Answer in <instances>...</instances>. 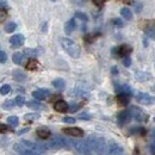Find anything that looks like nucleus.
<instances>
[{
	"mask_svg": "<svg viewBox=\"0 0 155 155\" xmlns=\"http://www.w3.org/2000/svg\"><path fill=\"white\" fill-rule=\"evenodd\" d=\"M88 147L91 150L96 152L97 154L101 155L104 153H106V149H107V143L105 141L104 137H100L97 135H91L87 140H86Z\"/></svg>",
	"mask_w": 155,
	"mask_h": 155,
	"instance_id": "nucleus-1",
	"label": "nucleus"
},
{
	"mask_svg": "<svg viewBox=\"0 0 155 155\" xmlns=\"http://www.w3.org/2000/svg\"><path fill=\"white\" fill-rule=\"evenodd\" d=\"M61 45H62V48L67 51V54H68L69 56H72V58H78L80 56V53H81L80 47L78 45L73 39L61 38Z\"/></svg>",
	"mask_w": 155,
	"mask_h": 155,
	"instance_id": "nucleus-2",
	"label": "nucleus"
},
{
	"mask_svg": "<svg viewBox=\"0 0 155 155\" xmlns=\"http://www.w3.org/2000/svg\"><path fill=\"white\" fill-rule=\"evenodd\" d=\"M72 146L77 149L80 154L91 155V152H92V150L90 149V147H88V144H87L86 141H73V142H72Z\"/></svg>",
	"mask_w": 155,
	"mask_h": 155,
	"instance_id": "nucleus-3",
	"label": "nucleus"
},
{
	"mask_svg": "<svg viewBox=\"0 0 155 155\" xmlns=\"http://www.w3.org/2000/svg\"><path fill=\"white\" fill-rule=\"evenodd\" d=\"M123 153V148L115 141H111L107 143V149H106V154L107 155H122Z\"/></svg>",
	"mask_w": 155,
	"mask_h": 155,
	"instance_id": "nucleus-4",
	"label": "nucleus"
},
{
	"mask_svg": "<svg viewBox=\"0 0 155 155\" xmlns=\"http://www.w3.org/2000/svg\"><path fill=\"white\" fill-rule=\"evenodd\" d=\"M130 115H131V118H134L136 120H138V122H146L147 120V115L142 111V110H140L138 107H135V106H133L130 110Z\"/></svg>",
	"mask_w": 155,
	"mask_h": 155,
	"instance_id": "nucleus-5",
	"label": "nucleus"
},
{
	"mask_svg": "<svg viewBox=\"0 0 155 155\" xmlns=\"http://www.w3.org/2000/svg\"><path fill=\"white\" fill-rule=\"evenodd\" d=\"M130 51H131V47L128 45V44H122L120 47L115 48L112 50L115 56H124V58L128 56V54H130Z\"/></svg>",
	"mask_w": 155,
	"mask_h": 155,
	"instance_id": "nucleus-6",
	"label": "nucleus"
},
{
	"mask_svg": "<svg viewBox=\"0 0 155 155\" xmlns=\"http://www.w3.org/2000/svg\"><path fill=\"white\" fill-rule=\"evenodd\" d=\"M136 99H137L138 103H141L143 105H150V104L155 103V97H152L148 93H138L136 96Z\"/></svg>",
	"mask_w": 155,
	"mask_h": 155,
	"instance_id": "nucleus-7",
	"label": "nucleus"
},
{
	"mask_svg": "<svg viewBox=\"0 0 155 155\" xmlns=\"http://www.w3.org/2000/svg\"><path fill=\"white\" fill-rule=\"evenodd\" d=\"M130 119H131V115H130V111H128V110L119 112L118 116H117V122H118L119 125H124V124H127Z\"/></svg>",
	"mask_w": 155,
	"mask_h": 155,
	"instance_id": "nucleus-8",
	"label": "nucleus"
},
{
	"mask_svg": "<svg viewBox=\"0 0 155 155\" xmlns=\"http://www.w3.org/2000/svg\"><path fill=\"white\" fill-rule=\"evenodd\" d=\"M50 96V91L48 90H36L32 92V97L37 100H44Z\"/></svg>",
	"mask_w": 155,
	"mask_h": 155,
	"instance_id": "nucleus-9",
	"label": "nucleus"
},
{
	"mask_svg": "<svg viewBox=\"0 0 155 155\" xmlns=\"http://www.w3.org/2000/svg\"><path fill=\"white\" fill-rule=\"evenodd\" d=\"M75 28H77L75 19H74V18H72V19H69L66 24H64V32H66L67 35H71V34L75 30Z\"/></svg>",
	"mask_w": 155,
	"mask_h": 155,
	"instance_id": "nucleus-10",
	"label": "nucleus"
},
{
	"mask_svg": "<svg viewBox=\"0 0 155 155\" xmlns=\"http://www.w3.org/2000/svg\"><path fill=\"white\" fill-rule=\"evenodd\" d=\"M54 109H55L58 112H66V111H68L69 106H68V104H67L64 100H58V101L55 103V105H54Z\"/></svg>",
	"mask_w": 155,
	"mask_h": 155,
	"instance_id": "nucleus-11",
	"label": "nucleus"
},
{
	"mask_svg": "<svg viewBox=\"0 0 155 155\" xmlns=\"http://www.w3.org/2000/svg\"><path fill=\"white\" fill-rule=\"evenodd\" d=\"M10 42H11L12 47H20V45L24 43V36L20 35V34L13 35V36L10 38Z\"/></svg>",
	"mask_w": 155,
	"mask_h": 155,
	"instance_id": "nucleus-12",
	"label": "nucleus"
},
{
	"mask_svg": "<svg viewBox=\"0 0 155 155\" xmlns=\"http://www.w3.org/2000/svg\"><path fill=\"white\" fill-rule=\"evenodd\" d=\"M64 134L67 135H71V136H74V137H79V136H82V130L80 128H66L63 129Z\"/></svg>",
	"mask_w": 155,
	"mask_h": 155,
	"instance_id": "nucleus-13",
	"label": "nucleus"
},
{
	"mask_svg": "<svg viewBox=\"0 0 155 155\" xmlns=\"http://www.w3.org/2000/svg\"><path fill=\"white\" fill-rule=\"evenodd\" d=\"M117 92L119 94H125V96H130L133 93V90L130 86L128 85H120V86H117Z\"/></svg>",
	"mask_w": 155,
	"mask_h": 155,
	"instance_id": "nucleus-14",
	"label": "nucleus"
},
{
	"mask_svg": "<svg viewBox=\"0 0 155 155\" xmlns=\"http://www.w3.org/2000/svg\"><path fill=\"white\" fill-rule=\"evenodd\" d=\"M12 60H13V62H15L16 64H19V66H20V64H23V63H24L25 56H24V54H23V53L17 51V53H15V54H13Z\"/></svg>",
	"mask_w": 155,
	"mask_h": 155,
	"instance_id": "nucleus-15",
	"label": "nucleus"
},
{
	"mask_svg": "<svg viewBox=\"0 0 155 155\" xmlns=\"http://www.w3.org/2000/svg\"><path fill=\"white\" fill-rule=\"evenodd\" d=\"M26 105L30 109H35V110H44L45 109V106L43 104H41L39 101H36V100H31V101L26 103Z\"/></svg>",
	"mask_w": 155,
	"mask_h": 155,
	"instance_id": "nucleus-16",
	"label": "nucleus"
},
{
	"mask_svg": "<svg viewBox=\"0 0 155 155\" xmlns=\"http://www.w3.org/2000/svg\"><path fill=\"white\" fill-rule=\"evenodd\" d=\"M37 135L38 137H41L42 140H45L50 136V131L47 129V128H38L37 129Z\"/></svg>",
	"mask_w": 155,
	"mask_h": 155,
	"instance_id": "nucleus-17",
	"label": "nucleus"
},
{
	"mask_svg": "<svg viewBox=\"0 0 155 155\" xmlns=\"http://www.w3.org/2000/svg\"><path fill=\"white\" fill-rule=\"evenodd\" d=\"M120 15H122L123 18H125L127 20H130L133 18V13H131V11H130L128 7H123V8L120 10Z\"/></svg>",
	"mask_w": 155,
	"mask_h": 155,
	"instance_id": "nucleus-18",
	"label": "nucleus"
},
{
	"mask_svg": "<svg viewBox=\"0 0 155 155\" xmlns=\"http://www.w3.org/2000/svg\"><path fill=\"white\" fill-rule=\"evenodd\" d=\"M12 75L15 78V80H17V81H24L26 79V74L23 73L21 71H13V74Z\"/></svg>",
	"mask_w": 155,
	"mask_h": 155,
	"instance_id": "nucleus-19",
	"label": "nucleus"
},
{
	"mask_svg": "<svg viewBox=\"0 0 155 155\" xmlns=\"http://www.w3.org/2000/svg\"><path fill=\"white\" fill-rule=\"evenodd\" d=\"M53 86H54L55 88H58V90H62V88H64L66 82H64L63 79H55V80L53 81Z\"/></svg>",
	"mask_w": 155,
	"mask_h": 155,
	"instance_id": "nucleus-20",
	"label": "nucleus"
},
{
	"mask_svg": "<svg viewBox=\"0 0 155 155\" xmlns=\"http://www.w3.org/2000/svg\"><path fill=\"white\" fill-rule=\"evenodd\" d=\"M135 77H136V79H137L138 81H147V80L150 78V74L144 73V72H137Z\"/></svg>",
	"mask_w": 155,
	"mask_h": 155,
	"instance_id": "nucleus-21",
	"label": "nucleus"
},
{
	"mask_svg": "<svg viewBox=\"0 0 155 155\" xmlns=\"http://www.w3.org/2000/svg\"><path fill=\"white\" fill-rule=\"evenodd\" d=\"M117 100H118V104H119V105H128V103H129V96L118 94Z\"/></svg>",
	"mask_w": 155,
	"mask_h": 155,
	"instance_id": "nucleus-22",
	"label": "nucleus"
},
{
	"mask_svg": "<svg viewBox=\"0 0 155 155\" xmlns=\"http://www.w3.org/2000/svg\"><path fill=\"white\" fill-rule=\"evenodd\" d=\"M7 123L11 125V127H17L18 124H19V119H18V117L17 116H10L7 118Z\"/></svg>",
	"mask_w": 155,
	"mask_h": 155,
	"instance_id": "nucleus-23",
	"label": "nucleus"
},
{
	"mask_svg": "<svg viewBox=\"0 0 155 155\" xmlns=\"http://www.w3.org/2000/svg\"><path fill=\"white\" fill-rule=\"evenodd\" d=\"M16 29H17V24L13 23V21H10V23H7L5 25V31L6 32H13Z\"/></svg>",
	"mask_w": 155,
	"mask_h": 155,
	"instance_id": "nucleus-24",
	"label": "nucleus"
},
{
	"mask_svg": "<svg viewBox=\"0 0 155 155\" xmlns=\"http://www.w3.org/2000/svg\"><path fill=\"white\" fill-rule=\"evenodd\" d=\"M146 35H147L149 38L155 39V26L154 25H152V26H149V28L146 29Z\"/></svg>",
	"mask_w": 155,
	"mask_h": 155,
	"instance_id": "nucleus-25",
	"label": "nucleus"
},
{
	"mask_svg": "<svg viewBox=\"0 0 155 155\" xmlns=\"http://www.w3.org/2000/svg\"><path fill=\"white\" fill-rule=\"evenodd\" d=\"M38 118H39L38 114H26V115L24 116V119H25V120H30V122L36 120V119H38Z\"/></svg>",
	"mask_w": 155,
	"mask_h": 155,
	"instance_id": "nucleus-26",
	"label": "nucleus"
},
{
	"mask_svg": "<svg viewBox=\"0 0 155 155\" xmlns=\"http://www.w3.org/2000/svg\"><path fill=\"white\" fill-rule=\"evenodd\" d=\"M10 92H11V86H10V85H2V86L0 87V93H1L2 96L8 94Z\"/></svg>",
	"mask_w": 155,
	"mask_h": 155,
	"instance_id": "nucleus-27",
	"label": "nucleus"
},
{
	"mask_svg": "<svg viewBox=\"0 0 155 155\" xmlns=\"http://www.w3.org/2000/svg\"><path fill=\"white\" fill-rule=\"evenodd\" d=\"M15 105H16L15 100H6V101H4V104H2L1 106H2L4 109H6V110H10V109H12Z\"/></svg>",
	"mask_w": 155,
	"mask_h": 155,
	"instance_id": "nucleus-28",
	"label": "nucleus"
},
{
	"mask_svg": "<svg viewBox=\"0 0 155 155\" xmlns=\"http://www.w3.org/2000/svg\"><path fill=\"white\" fill-rule=\"evenodd\" d=\"M75 18L82 20V21H88V17H87V15H86V13H84V12H80V11L75 12Z\"/></svg>",
	"mask_w": 155,
	"mask_h": 155,
	"instance_id": "nucleus-29",
	"label": "nucleus"
},
{
	"mask_svg": "<svg viewBox=\"0 0 155 155\" xmlns=\"http://www.w3.org/2000/svg\"><path fill=\"white\" fill-rule=\"evenodd\" d=\"M24 55L30 56V58L36 56V55H37V50H35V49H30V48H26V49L24 50Z\"/></svg>",
	"mask_w": 155,
	"mask_h": 155,
	"instance_id": "nucleus-30",
	"label": "nucleus"
},
{
	"mask_svg": "<svg viewBox=\"0 0 155 155\" xmlns=\"http://www.w3.org/2000/svg\"><path fill=\"white\" fill-rule=\"evenodd\" d=\"M26 68L28 69H36L37 68V61H35V60H30L29 62H28V64H26Z\"/></svg>",
	"mask_w": 155,
	"mask_h": 155,
	"instance_id": "nucleus-31",
	"label": "nucleus"
},
{
	"mask_svg": "<svg viewBox=\"0 0 155 155\" xmlns=\"http://www.w3.org/2000/svg\"><path fill=\"white\" fill-rule=\"evenodd\" d=\"M15 103H16L17 106H23L25 104V99H24V97H21V96H18V97H16V99H15Z\"/></svg>",
	"mask_w": 155,
	"mask_h": 155,
	"instance_id": "nucleus-32",
	"label": "nucleus"
},
{
	"mask_svg": "<svg viewBox=\"0 0 155 155\" xmlns=\"http://www.w3.org/2000/svg\"><path fill=\"white\" fill-rule=\"evenodd\" d=\"M20 155H41V153L37 152V150H29V149H26V150H24Z\"/></svg>",
	"mask_w": 155,
	"mask_h": 155,
	"instance_id": "nucleus-33",
	"label": "nucleus"
},
{
	"mask_svg": "<svg viewBox=\"0 0 155 155\" xmlns=\"http://www.w3.org/2000/svg\"><path fill=\"white\" fill-rule=\"evenodd\" d=\"M123 64L125 67H130L131 66V58H129V56H125V58H123Z\"/></svg>",
	"mask_w": 155,
	"mask_h": 155,
	"instance_id": "nucleus-34",
	"label": "nucleus"
},
{
	"mask_svg": "<svg viewBox=\"0 0 155 155\" xmlns=\"http://www.w3.org/2000/svg\"><path fill=\"white\" fill-rule=\"evenodd\" d=\"M79 118H80V119L88 120V119H91V115H90V114H86V112H82V114L79 115Z\"/></svg>",
	"mask_w": 155,
	"mask_h": 155,
	"instance_id": "nucleus-35",
	"label": "nucleus"
},
{
	"mask_svg": "<svg viewBox=\"0 0 155 155\" xmlns=\"http://www.w3.org/2000/svg\"><path fill=\"white\" fill-rule=\"evenodd\" d=\"M6 60H7V54L5 51H0V63L6 62Z\"/></svg>",
	"mask_w": 155,
	"mask_h": 155,
	"instance_id": "nucleus-36",
	"label": "nucleus"
},
{
	"mask_svg": "<svg viewBox=\"0 0 155 155\" xmlns=\"http://www.w3.org/2000/svg\"><path fill=\"white\" fill-rule=\"evenodd\" d=\"M62 120H63L64 123H68V124H73V123H75V119H74L73 117H64Z\"/></svg>",
	"mask_w": 155,
	"mask_h": 155,
	"instance_id": "nucleus-37",
	"label": "nucleus"
},
{
	"mask_svg": "<svg viewBox=\"0 0 155 155\" xmlns=\"http://www.w3.org/2000/svg\"><path fill=\"white\" fill-rule=\"evenodd\" d=\"M135 133L144 134V129L143 128H134V129H131V134H135Z\"/></svg>",
	"mask_w": 155,
	"mask_h": 155,
	"instance_id": "nucleus-38",
	"label": "nucleus"
},
{
	"mask_svg": "<svg viewBox=\"0 0 155 155\" xmlns=\"http://www.w3.org/2000/svg\"><path fill=\"white\" fill-rule=\"evenodd\" d=\"M10 129H8V127L7 125H5V124H2V123H0V133H6V131H8Z\"/></svg>",
	"mask_w": 155,
	"mask_h": 155,
	"instance_id": "nucleus-39",
	"label": "nucleus"
},
{
	"mask_svg": "<svg viewBox=\"0 0 155 155\" xmlns=\"http://www.w3.org/2000/svg\"><path fill=\"white\" fill-rule=\"evenodd\" d=\"M78 109H79V105H78V104H72L68 110H71V112H75Z\"/></svg>",
	"mask_w": 155,
	"mask_h": 155,
	"instance_id": "nucleus-40",
	"label": "nucleus"
},
{
	"mask_svg": "<svg viewBox=\"0 0 155 155\" xmlns=\"http://www.w3.org/2000/svg\"><path fill=\"white\" fill-rule=\"evenodd\" d=\"M114 24L116 25L117 28H122L123 26V21L120 19H114Z\"/></svg>",
	"mask_w": 155,
	"mask_h": 155,
	"instance_id": "nucleus-41",
	"label": "nucleus"
},
{
	"mask_svg": "<svg viewBox=\"0 0 155 155\" xmlns=\"http://www.w3.org/2000/svg\"><path fill=\"white\" fill-rule=\"evenodd\" d=\"M0 7L1 8H7V0H0Z\"/></svg>",
	"mask_w": 155,
	"mask_h": 155,
	"instance_id": "nucleus-42",
	"label": "nucleus"
},
{
	"mask_svg": "<svg viewBox=\"0 0 155 155\" xmlns=\"http://www.w3.org/2000/svg\"><path fill=\"white\" fill-rule=\"evenodd\" d=\"M5 18H6V13H5V11H1V10H0V21H4Z\"/></svg>",
	"mask_w": 155,
	"mask_h": 155,
	"instance_id": "nucleus-43",
	"label": "nucleus"
},
{
	"mask_svg": "<svg viewBox=\"0 0 155 155\" xmlns=\"http://www.w3.org/2000/svg\"><path fill=\"white\" fill-rule=\"evenodd\" d=\"M111 73H112L114 75H116V74H118V68H117L116 66H114V67L111 68Z\"/></svg>",
	"mask_w": 155,
	"mask_h": 155,
	"instance_id": "nucleus-44",
	"label": "nucleus"
},
{
	"mask_svg": "<svg viewBox=\"0 0 155 155\" xmlns=\"http://www.w3.org/2000/svg\"><path fill=\"white\" fill-rule=\"evenodd\" d=\"M150 149H152V152L155 154V140H153V141L150 142Z\"/></svg>",
	"mask_w": 155,
	"mask_h": 155,
	"instance_id": "nucleus-45",
	"label": "nucleus"
},
{
	"mask_svg": "<svg viewBox=\"0 0 155 155\" xmlns=\"http://www.w3.org/2000/svg\"><path fill=\"white\" fill-rule=\"evenodd\" d=\"M93 1H94V4H96L97 6H101V5L104 4L105 0H93Z\"/></svg>",
	"mask_w": 155,
	"mask_h": 155,
	"instance_id": "nucleus-46",
	"label": "nucleus"
},
{
	"mask_svg": "<svg viewBox=\"0 0 155 155\" xmlns=\"http://www.w3.org/2000/svg\"><path fill=\"white\" fill-rule=\"evenodd\" d=\"M29 131V128H25V129H21L19 133H18V135H21V134H24V133H28Z\"/></svg>",
	"mask_w": 155,
	"mask_h": 155,
	"instance_id": "nucleus-47",
	"label": "nucleus"
},
{
	"mask_svg": "<svg viewBox=\"0 0 155 155\" xmlns=\"http://www.w3.org/2000/svg\"><path fill=\"white\" fill-rule=\"evenodd\" d=\"M140 10H142V5H141V4H137V5H136V11L140 12Z\"/></svg>",
	"mask_w": 155,
	"mask_h": 155,
	"instance_id": "nucleus-48",
	"label": "nucleus"
},
{
	"mask_svg": "<svg viewBox=\"0 0 155 155\" xmlns=\"http://www.w3.org/2000/svg\"><path fill=\"white\" fill-rule=\"evenodd\" d=\"M43 31H47V23L43 24Z\"/></svg>",
	"mask_w": 155,
	"mask_h": 155,
	"instance_id": "nucleus-49",
	"label": "nucleus"
},
{
	"mask_svg": "<svg viewBox=\"0 0 155 155\" xmlns=\"http://www.w3.org/2000/svg\"><path fill=\"white\" fill-rule=\"evenodd\" d=\"M150 136H152V137H153V138L155 140V130H154V131H152V134H150Z\"/></svg>",
	"mask_w": 155,
	"mask_h": 155,
	"instance_id": "nucleus-50",
	"label": "nucleus"
},
{
	"mask_svg": "<svg viewBox=\"0 0 155 155\" xmlns=\"http://www.w3.org/2000/svg\"><path fill=\"white\" fill-rule=\"evenodd\" d=\"M154 122H155V117H154Z\"/></svg>",
	"mask_w": 155,
	"mask_h": 155,
	"instance_id": "nucleus-51",
	"label": "nucleus"
},
{
	"mask_svg": "<svg viewBox=\"0 0 155 155\" xmlns=\"http://www.w3.org/2000/svg\"><path fill=\"white\" fill-rule=\"evenodd\" d=\"M53 1H55V0H53Z\"/></svg>",
	"mask_w": 155,
	"mask_h": 155,
	"instance_id": "nucleus-52",
	"label": "nucleus"
},
{
	"mask_svg": "<svg viewBox=\"0 0 155 155\" xmlns=\"http://www.w3.org/2000/svg\"><path fill=\"white\" fill-rule=\"evenodd\" d=\"M106 155H107V154H106Z\"/></svg>",
	"mask_w": 155,
	"mask_h": 155,
	"instance_id": "nucleus-53",
	"label": "nucleus"
}]
</instances>
